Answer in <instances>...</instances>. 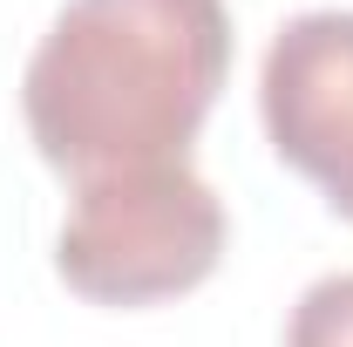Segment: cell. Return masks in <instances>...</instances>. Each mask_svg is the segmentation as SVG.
<instances>
[{
    "label": "cell",
    "instance_id": "cell-2",
    "mask_svg": "<svg viewBox=\"0 0 353 347\" xmlns=\"http://www.w3.org/2000/svg\"><path fill=\"white\" fill-rule=\"evenodd\" d=\"M224 198L190 171V157L109 171L75 184L54 232V272L95 306H157L204 286L224 259Z\"/></svg>",
    "mask_w": 353,
    "mask_h": 347
},
{
    "label": "cell",
    "instance_id": "cell-3",
    "mask_svg": "<svg viewBox=\"0 0 353 347\" xmlns=\"http://www.w3.org/2000/svg\"><path fill=\"white\" fill-rule=\"evenodd\" d=\"M259 116L279 150L353 225V7L292 14L259 62Z\"/></svg>",
    "mask_w": 353,
    "mask_h": 347
},
{
    "label": "cell",
    "instance_id": "cell-1",
    "mask_svg": "<svg viewBox=\"0 0 353 347\" xmlns=\"http://www.w3.org/2000/svg\"><path fill=\"white\" fill-rule=\"evenodd\" d=\"M224 75V0H68L21 68V116L48 164L88 184L183 164Z\"/></svg>",
    "mask_w": 353,
    "mask_h": 347
}]
</instances>
